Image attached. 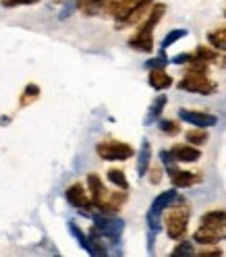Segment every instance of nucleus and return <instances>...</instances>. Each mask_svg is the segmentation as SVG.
<instances>
[{
  "mask_svg": "<svg viewBox=\"0 0 226 257\" xmlns=\"http://www.w3.org/2000/svg\"><path fill=\"white\" fill-rule=\"evenodd\" d=\"M166 7L164 5H154L148 19L143 21V25L137 29V34L129 40V46L133 48L137 52H152L154 50V29L160 23V19L164 17Z\"/></svg>",
  "mask_w": 226,
  "mask_h": 257,
  "instance_id": "1",
  "label": "nucleus"
},
{
  "mask_svg": "<svg viewBox=\"0 0 226 257\" xmlns=\"http://www.w3.org/2000/svg\"><path fill=\"white\" fill-rule=\"evenodd\" d=\"M189 218H191V210L187 207L185 199L179 195L170 207H168V214H166V220H164V226H166V234L168 238L172 240H181L187 232V224H189Z\"/></svg>",
  "mask_w": 226,
  "mask_h": 257,
  "instance_id": "2",
  "label": "nucleus"
},
{
  "mask_svg": "<svg viewBox=\"0 0 226 257\" xmlns=\"http://www.w3.org/2000/svg\"><path fill=\"white\" fill-rule=\"evenodd\" d=\"M89 218L93 220V228L104 236V240H110V245L121 243V236L125 230V222L121 218H117L115 214H108V212L91 214Z\"/></svg>",
  "mask_w": 226,
  "mask_h": 257,
  "instance_id": "3",
  "label": "nucleus"
},
{
  "mask_svg": "<svg viewBox=\"0 0 226 257\" xmlns=\"http://www.w3.org/2000/svg\"><path fill=\"white\" fill-rule=\"evenodd\" d=\"M179 89L189 91V93H199V95H212V93H216L218 85H216V81H212V79L207 77V73L189 71L179 81Z\"/></svg>",
  "mask_w": 226,
  "mask_h": 257,
  "instance_id": "4",
  "label": "nucleus"
},
{
  "mask_svg": "<svg viewBox=\"0 0 226 257\" xmlns=\"http://www.w3.org/2000/svg\"><path fill=\"white\" fill-rule=\"evenodd\" d=\"M95 154H98L102 160H106V162H125V160L135 156V150L129 146V143L106 139V141H100L98 146H95Z\"/></svg>",
  "mask_w": 226,
  "mask_h": 257,
  "instance_id": "5",
  "label": "nucleus"
},
{
  "mask_svg": "<svg viewBox=\"0 0 226 257\" xmlns=\"http://www.w3.org/2000/svg\"><path fill=\"white\" fill-rule=\"evenodd\" d=\"M152 5H154V0H108L104 5V11L110 17H115L117 21H125L129 15H133L135 11L152 7Z\"/></svg>",
  "mask_w": 226,
  "mask_h": 257,
  "instance_id": "6",
  "label": "nucleus"
},
{
  "mask_svg": "<svg viewBox=\"0 0 226 257\" xmlns=\"http://www.w3.org/2000/svg\"><path fill=\"white\" fill-rule=\"evenodd\" d=\"M87 189H89V197L93 201V207L100 212H108V201L112 193L104 187L102 179L98 174H89L87 176Z\"/></svg>",
  "mask_w": 226,
  "mask_h": 257,
  "instance_id": "7",
  "label": "nucleus"
},
{
  "mask_svg": "<svg viewBox=\"0 0 226 257\" xmlns=\"http://www.w3.org/2000/svg\"><path fill=\"white\" fill-rule=\"evenodd\" d=\"M64 197H67V201L73 205V207H77L79 212H81L83 216H91L87 210H93V201H91V197L85 193V189H83V185H79V183H75V185H71L67 191H64Z\"/></svg>",
  "mask_w": 226,
  "mask_h": 257,
  "instance_id": "8",
  "label": "nucleus"
},
{
  "mask_svg": "<svg viewBox=\"0 0 226 257\" xmlns=\"http://www.w3.org/2000/svg\"><path fill=\"white\" fill-rule=\"evenodd\" d=\"M179 118L189 122L191 126H201V128H207V126H214L218 122V116L209 114V112H201V110H187V108H181L179 110Z\"/></svg>",
  "mask_w": 226,
  "mask_h": 257,
  "instance_id": "9",
  "label": "nucleus"
},
{
  "mask_svg": "<svg viewBox=\"0 0 226 257\" xmlns=\"http://www.w3.org/2000/svg\"><path fill=\"white\" fill-rule=\"evenodd\" d=\"M222 238H226V226L224 228L199 226L193 232V243H199V245H218Z\"/></svg>",
  "mask_w": 226,
  "mask_h": 257,
  "instance_id": "10",
  "label": "nucleus"
},
{
  "mask_svg": "<svg viewBox=\"0 0 226 257\" xmlns=\"http://www.w3.org/2000/svg\"><path fill=\"white\" fill-rule=\"evenodd\" d=\"M168 176H170V181L176 189H187V187H193V185H197L201 183V174L197 172H187V170H179V168H170L166 170Z\"/></svg>",
  "mask_w": 226,
  "mask_h": 257,
  "instance_id": "11",
  "label": "nucleus"
},
{
  "mask_svg": "<svg viewBox=\"0 0 226 257\" xmlns=\"http://www.w3.org/2000/svg\"><path fill=\"white\" fill-rule=\"evenodd\" d=\"M170 156L174 158L176 164H191V162H197V160H201V150H197L195 146L187 143V146H174V148H170Z\"/></svg>",
  "mask_w": 226,
  "mask_h": 257,
  "instance_id": "12",
  "label": "nucleus"
},
{
  "mask_svg": "<svg viewBox=\"0 0 226 257\" xmlns=\"http://www.w3.org/2000/svg\"><path fill=\"white\" fill-rule=\"evenodd\" d=\"M179 199V193H176V187L174 189H168V191H164V193H160V195L152 201V205H150V214H156V216H162L168 207Z\"/></svg>",
  "mask_w": 226,
  "mask_h": 257,
  "instance_id": "13",
  "label": "nucleus"
},
{
  "mask_svg": "<svg viewBox=\"0 0 226 257\" xmlns=\"http://www.w3.org/2000/svg\"><path fill=\"white\" fill-rule=\"evenodd\" d=\"M148 83L156 91H164V89H168L172 85V77L164 69H152L150 77H148Z\"/></svg>",
  "mask_w": 226,
  "mask_h": 257,
  "instance_id": "14",
  "label": "nucleus"
},
{
  "mask_svg": "<svg viewBox=\"0 0 226 257\" xmlns=\"http://www.w3.org/2000/svg\"><path fill=\"white\" fill-rule=\"evenodd\" d=\"M152 166V146L148 139L141 141V148H139V154H137V174L139 176H145L148 174Z\"/></svg>",
  "mask_w": 226,
  "mask_h": 257,
  "instance_id": "15",
  "label": "nucleus"
},
{
  "mask_svg": "<svg viewBox=\"0 0 226 257\" xmlns=\"http://www.w3.org/2000/svg\"><path fill=\"white\" fill-rule=\"evenodd\" d=\"M201 226H214V228H224L226 226V212L224 210H212L201 216Z\"/></svg>",
  "mask_w": 226,
  "mask_h": 257,
  "instance_id": "16",
  "label": "nucleus"
},
{
  "mask_svg": "<svg viewBox=\"0 0 226 257\" xmlns=\"http://www.w3.org/2000/svg\"><path fill=\"white\" fill-rule=\"evenodd\" d=\"M166 102H168V98H166L164 93H160L158 98L154 100V104L150 106V110H148V116H145V124H152V122H156V120L160 118V114H162V110H164Z\"/></svg>",
  "mask_w": 226,
  "mask_h": 257,
  "instance_id": "17",
  "label": "nucleus"
},
{
  "mask_svg": "<svg viewBox=\"0 0 226 257\" xmlns=\"http://www.w3.org/2000/svg\"><path fill=\"white\" fill-rule=\"evenodd\" d=\"M207 42L212 48H216L218 52H226V25L214 29V31H209L207 34Z\"/></svg>",
  "mask_w": 226,
  "mask_h": 257,
  "instance_id": "18",
  "label": "nucleus"
},
{
  "mask_svg": "<svg viewBox=\"0 0 226 257\" xmlns=\"http://www.w3.org/2000/svg\"><path fill=\"white\" fill-rule=\"evenodd\" d=\"M108 0H79L77 9L81 11L83 15H98L100 11H104V5Z\"/></svg>",
  "mask_w": 226,
  "mask_h": 257,
  "instance_id": "19",
  "label": "nucleus"
},
{
  "mask_svg": "<svg viewBox=\"0 0 226 257\" xmlns=\"http://www.w3.org/2000/svg\"><path fill=\"white\" fill-rule=\"evenodd\" d=\"M207 128H201V126H195L191 128V131L185 133V139L187 143H191V146H203V143L207 141Z\"/></svg>",
  "mask_w": 226,
  "mask_h": 257,
  "instance_id": "20",
  "label": "nucleus"
},
{
  "mask_svg": "<svg viewBox=\"0 0 226 257\" xmlns=\"http://www.w3.org/2000/svg\"><path fill=\"white\" fill-rule=\"evenodd\" d=\"M106 176H108V181L115 185V187H119L121 191H129V181H127V176H125L123 170H119V168H110Z\"/></svg>",
  "mask_w": 226,
  "mask_h": 257,
  "instance_id": "21",
  "label": "nucleus"
},
{
  "mask_svg": "<svg viewBox=\"0 0 226 257\" xmlns=\"http://www.w3.org/2000/svg\"><path fill=\"white\" fill-rule=\"evenodd\" d=\"M187 34H189L187 29H172V31H168V34L164 36V40H162V44H160V48H164V50H166V48H170L172 44H176L181 38H185Z\"/></svg>",
  "mask_w": 226,
  "mask_h": 257,
  "instance_id": "22",
  "label": "nucleus"
},
{
  "mask_svg": "<svg viewBox=\"0 0 226 257\" xmlns=\"http://www.w3.org/2000/svg\"><path fill=\"white\" fill-rule=\"evenodd\" d=\"M193 54H195L197 60H203V62H216L218 60V50L216 48L214 50H209V48H205V46H199Z\"/></svg>",
  "mask_w": 226,
  "mask_h": 257,
  "instance_id": "23",
  "label": "nucleus"
},
{
  "mask_svg": "<svg viewBox=\"0 0 226 257\" xmlns=\"http://www.w3.org/2000/svg\"><path fill=\"white\" fill-rule=\"evenodd\" d=\"M158 128L162 131L164 135H179L181 133V126H179V122L176 120H158Z\"/></svg>",
  "mask_w": 226,
  "mask_h": 257,
  "instance_id": "24",
  "label": "nucleus"
},
{
  "mask_svg": "<svg viewBox=\"0 0 226 257\" xmlns=\"http://www.w3.org/2000/svg\"><path fill=\"white\" fill-rule=\"evenodd\" d=\"M168 62H170V58L166 56L164 48H162V50H160V54H158V58H152L150 62H145V69H148V71H152V69H164Z\"/></svg>",
  "mask_w": 226,
  "mask_h": 257,
  "instance_id": "25",
  "label": "nucleus"
},
{
  "mask_svg": "<svg viewBox=\"0 0 226 257\" xmlns=\"http://www.w3.org/2000/svg\"><path fill=\"white\" fill-rule=\"evenodd\" d=\"M40 95V87L36 83H29L25 89H23V98H21V106H27L31 100H38Z\"/></svg>",
  "mask_w": 226,
  "mask_h": 257,
  "instance_id": "26",
  "label": "nucleus"
},
{
  "mask_svg": "<svg viewBox=\"0 0 226 257\" xmlns=\"http://www.w3.org/2000/svg\"><path fill=\"white\" fill-rule=\"evenodd\" d=\"M193 253H195V249H193V243H189V240H183V243H179L172 249V255H193Z\"/></svg>",
  "mask_w": 226,
  "mask_h": 257,
  "instance_id": "27",
  "label": "nucleus"
},
{
  "mask_svg": "<svg viewBox=\"0 0 226 257\" xmlns=\"http://www.w3.org/2000/svg\"><path fill=\"white\" fill-rule=\"evenodd\" d=\"M193 60H195V54L193 52H183V54H176L170 58L172 64H191Z\"/></svg>",
  "mask_w": 226,
  "mask_h": 257,
  "instance_id": "28",
  "label": "nucleus"
},
{
  "mask_svg": "<svg viewBox=\"0 0 226 257\" xmlns=\"http://www.w3.org/2000/svg\"><path fill=\"white\" fill-rule=\"evenodd\" d=\"M40 3V0H0V5L7 9H15V7H23V5H34Z\"/></svg>",
  "mask_w": 226,
  "mask_h": 257,
  "instance_id": "29",
  "label": "nucleus"
},
{
  "mask_svg": "<svg viewBox=\"0 0 226 257\" xmlns=\"http://www.w3.org/2000/svg\"><path fill=\"white\" fill-rule=\"evenodd\" d=\"M148 172H150V183L152 185H158L160 181H162V170L160 168H150Z\"/></svg>",
  "mask_w": 226,
  "mask_h": 257,
  "instance_id": "30",
  "label": "nucleus"
},
{
  "mask_svg": "<svg viewBox=\"0 0 226 257\" xmlns=\"http://www.w3.org/2000/svg\"><path fill=\"white\" fill-rule=\"evenodd\" d=\"M9 122H11L9 116H0V124H9Z\"/></svg>",
  "mask_w": 226,
  "mask_h": 257,
  "instance_id": "31",
  "label": "nucleus"
},
{
  "mask_svg": "<svg viewBox=\"0 0 226 257\" xmlns=\"http://www.w3.org/2000/svg\"><path fill=\"white\" fill-rule=\"evenodd\" d=\"M54 3H64V0H54Z\"/></svg>",
  "mask_w": 226,
  "mask_h": 257,
  "instance_id": "32",
  "label": "nucleus"
},
{
  "mask_svg": "<svg viewBox=\"0 0 226 257\" xmlns=\"http://www.w3.org/2000/svg\"><path fill=\"white\" fill-rule=\"evenodd\" d=\"M224 15H226V11H224Z\"/></svg>",
  "mask_w": 226,
  "mask_h": 257,
  "instance_id": "33",
  "label": "nucleus"
}]
</instances>
